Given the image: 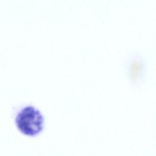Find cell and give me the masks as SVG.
Listing matches in <instances>:
<instances>
[{
    "label": "cell",
    "mask_w": 156,
    "mask_h": 156,
    "mask_svg": "<svg viewBox=\"0 0 156 156\" xmlns=\"http://www.w3.org/2000/svg\"><path fill=\"white\" fill-rule=\"evenodd\" d=\"M15 123L17 129L25 136L35 137L43 132L44 128V117L36 107L24 105L16 112Z\"/></svg>",
    "instance_id": "6da1fadb"
}]
</instances>
